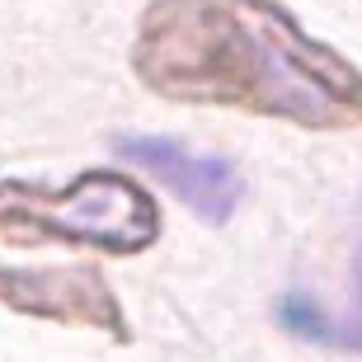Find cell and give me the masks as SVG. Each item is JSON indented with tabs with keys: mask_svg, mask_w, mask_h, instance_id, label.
<instances>
[{
	"mask_svg": "<svg viewBox=\"0 0 362 362\" xmlns=\"http://www.w3.org/2000/svg\"><path fill=\"white\" fill-rule=\"evenodd\" d=\"M132 76L188 108H235L306 132L362 127V66L310 38L278 0H146Z\"/></svg>",
	"mask_w": 362,
	"mask_h": 362,
	"instance_id": "1",
	"label": "cell"
},
{
	"mask_svg": "<svg viewBox=\"0 0 362 362\" xmlns=\"http://www.w3.org/2000/svg\"><path fill=\"white\" fill-rule=\"evenodd\" d=\"M160 202L122 170H81L62 188L0 179V240L10 245H71L132 259L160 240Z\"/></svg>",
	"mask_w": 362,
	"mask_h": 362,
	"instance_id": "2",
	"label": "cell"
},
{
	"mask_svg": "<svg viewBox=\"0 0 362 362\" xmlns=\"http://www.w3.org/2000/svg\"><path fill=\"white\" fill-rule=\"evenodd\" d=\"M0 306L28 320H52L71 329H94L113 344H132V325L113 282L94 264L62 269H10L0 264Z\"/></svg>",
	"mask_w": 362,
	"mask_h": 362,
	"instance_id": "3",
	"label": "cell"
},
{
	"mask_svg": "<svg viewBox=\"0 0 362 362\" xmlns=\"http://www.w3.org/2000/svg\"><path fill=\"white\" fill-rule=\"evenodd\" d=\"M113 151L127 165H136L141 175H151L156 184H165L188 212H198L212 226L230 221L245 198V179L235 165L221 160V156H198V151H188L175 136L127 132V136H113Z\"/></svg>",
	"mask_w": 362,
	"mask_h": 362,
	"instance_id": "4",
	"label": "cell"
},
{
	"mask_svg": "<svg viewBox=\"0 0 362 362\" xmlns=\"http://www.w3.org/2000/svg\"><path fill=\"white\" fill-rule=\"evenodd\" d=\"M278 325L287 329V334L306 339V344L334 349V329H339V325L329 320L315 301H306V296H282V301H278Z\"/></svg>",
	"mask_w": 362,
	"mask_h": 362,
	"instance_id": "5",
	"label": "cell"
},
{
	"mask_svg": "<svg viewBox=\"0 0 362 362\" xmlns=\"http://www.w3.org/2000/svg\"><path fill=\"white\" fill-rule=\"evenodd\" d=\"M334 349L362 353V273H358V315H353L349 325H339V329H334Z\"/></svg>",
	"mask_w": 362,
	"mask_h": 362,
	"instance_id": "6",
	"label": "cell"
}]
</instances>
